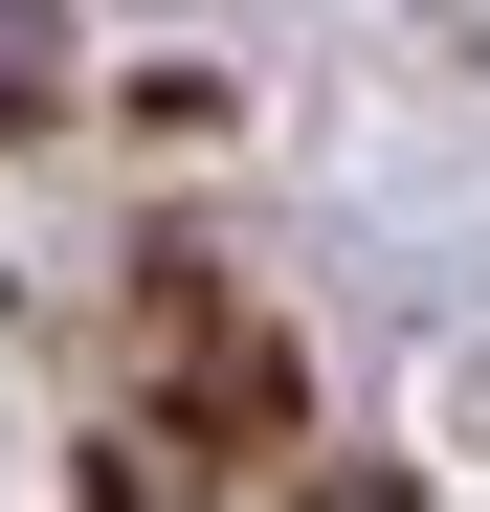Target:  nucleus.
Returning a JSON list of instances; mask_svg holds the SVG:
<instances>
[{
	"label": "nucleus",
	"instance_id": "nucleus-1",
	"mask_svg": "<svg viewBox=\"0 0 490 512\" xmlns=\"http://www.w3.org/2000/svg\"><path fill=\"white\" fill-rule=\"evenodd\" d=\"M45 67H67V0H0V134L45 112Z\"/></svg>",
	"mask_w": 490,
	"mask_h": 512
}]
</instances>
